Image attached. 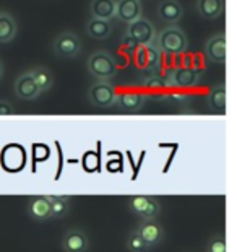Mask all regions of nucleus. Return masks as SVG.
Here are the masks:
<instances>
[{"mask_svg":"<svg viewBox=\"0 0 237 252\" xmlns=\"http://www.w3.org/2000/svg\"><path fill=\"white\" fill-rule=\"evenodd\" d=\"M153 44L161 51V54L180 56L188 49V37L179 26L169 25L156 34Z\"/></svg>","mask_w":237,"mask_h":252,"instance_id":"f257e3e1","label":"nucleus"},{"mask_svg":"<svg viewBox=\"0 0 237 252\" xmlns=\"http://www.w3.org/2000/svg\"><path fill=\"white\" fill-rule=\"evenodd\" d=\"M117 63L114 57L104 51H98L91 54L88 61V72L98 80H111L117 75Z\"/></svg>","mask_w":237,"mask_h":252,"instance_id":"f03ea898","label":"nucleus"},{"mask_svg":"<svg viewBox=\"0 0 237 252\" xmlns=\"http://www.w3.org/2000/svg\"><path fill=\"white\" fill-rule=\"evenodd\" d=\"M116 88L109 80H98L93 83L88 90V99L94 108L106 109L111 108L112 104H116Z\"/></svg>","mask_w":237,"mask_h":252,"instance_id":"7ed1b4c3","label":"nucleus"},{"mask_svg":"<svg viewBox=\"0 0 237 252\" xmlns=\"http://www.w3.org/2000/svg\"><path fill=\"white\" fill-rule=\"evenodd\" d=\"M128 208L142 220H156L161 215V203L151 195H133L128 200Z\"/></svg>","mask_w":237,"mask_h":252,"instance_id":"20e7f679","label":"nucleus"},{"mask_svg":"<svg viewBox=\"0 0 237 252\" xmlns=\"http://www.w3.org/2000/svg\"><path fill=\"white\" fill-rule=\"evenodd\" d=\"M202 78V70L193 67H176L169 72L168 78L164 80L166 85L176 88H192L197 87Z\"/></svg>","mask_w":237,"mask_h":252,"instance_id":"39448f33","label":"nucleus"},{"mask_svg":"<svg viewBox=\"0 0 237 252\" xmlns=\"http://www.w3.org/2000/svg\"><path fill=\"white\" fill-rule=\"evenodd\" d=\"M127 36H130L138 46L153 44L156 37V30L153 23L147 18H138L132 23H128Z\"/></svg>","mask_w":237,"mask_h":252,"instance_id":"423d86ee","label":"nucleus"},{"mask_svg":"<svg viewBox=\"0 0 237 252\" xmlns=\"http://www.w3.org/2000/svg\"><path fill=\"white\" fill-rule=\"evenodd\" d=\"M54 52L59 57L73 59L82 52V42H80L77 34L72 33V31H63L54 41Z\"/></svg>","mask_w":237,"mask_h":252,"instance_id":"0eeeda50","label":"nucleus"},{"mask_svg":"<svg viewBox=\"0 0 237 252\" xmlns=\"http://www.w3.org/2000/svg\"><path fill=\"white\" fill-rule=\"evenodd\" d=\"M137 233L143 239V243L148 246V249L158 246L164 239V229L156 220H143L138 224Z\"/></svg>","mask_w":237,"mask_h":252,"instance_id":"6e6552de","label":"nucleus"},{"mask_svg":"<svg viewBox=\"0 0 237 252\" xmlns=\"http://www.w3.org/2000/svg\"><path fill=\"white\" fill-rule=\"evenodd\" d=\"M89 248V239L83 229L72 228L63 234L62 249L63 252H86Z\"/></svg>","mask_w":237,"mask_h":252,"instance_id":"1a4fd4ad","label":"nucleus"},{"mask_svg":"<svg viewBox=\"0 0 237 252\" xmlns=\"http://www.w3.org/2000/svg\"><path fill=\"white\" fill-rule=\"evenodd\" d=\"M116 17L125 23L142 18V2L140 0H116Z\"/></svg>","mask_w":237,"mask_h":252,"instance_id":"9d476101","label":"nucleus"},{"mask_svg":"<svg viewBox=\"0 0 237 252\" xmlns=\"http://www.w3.org/2000/svg\"><path fill=\"white\" fill-rule=\"evenodd\" d=\"M205 56L213 63H224L226 62V36L216 34L209 37L205 44Z\"/></svg>","mask_w":237,"mask_h":252,"instance_id":"9b49d317","label":"nucleus"},{"mask_svg":"<svg viewBox=\"0 0 237 252\" xmlns=\"http://www.w3.org/2000/svg\"><path fill=\"white\" fill-rule=\"evenodd\" d=\"M15 93H17V96L20 99L33 101L41 94V91L36 87L33 77H31L30 73H23L17 80V83H15Z\"/></svg>","mask_w":237,"mask_h":252,"instance_id":"f8f14e48","label":"nucleus"},{"mask_svg":"<svg viewBox=\"0 0 237 252\" xmlns=\"http://www.w3.org/2000/svg\"><path fill=\"white\" fill-rule=\"evenodd\" d=\"M158 15L166 23L176 25L182 18V15H184V8H182V5L177 0H163L158 5Z\"/></svg>","mask_w":237,"mask_h":252,"instance_id":"ddd939ff","label":"nucleus"},{"mask_svg":"<svg viewBox=\"0 0 237 252\" xmlns=\"http://www.w3.org/2000/svg\"><path fill=\"white\" fill-rule=\"evenodd\" d=\"M28 215L36 221H46L51 218V205L44 195H36L28 203Z\"/></svg>","mask_w":237,"mask_h":252,"instance_id":"4468645a","label":"nucleus"},{"mask_svg":"<svg viewBox=\"0 0 237 252\" xmlns=\"http://www.w3.org/2000/svg\"><path fill=\"white\" fill-rule=\"evenodd\" d=\"M89 13L93 18L109 21L116 17V0H91Z\"/></svg>","mask_w":237,"mask_h":252,"instance_id":"2eb2a0df","label":"nucleus"},{"mask_svg":"<svg viewBox=\"0 0 237 252\" xmlns=\"http://www.w3.org/2000/svg\"><path fill=\"white\" fill-rule=\"evenodd\" d=\"M117 106L125 112H137L143 108L145 104V94L132 91V93H123L116 98Z\"/></svg>","mask_w":237,"mask_h":252,"instance_id":"dca6fc26","label":"nucleus"},{"mask_svg":"<svg viewBox=\"0 0 237 252\" xmlns=\"http://www.w3.org/2000/svg\"><path fill=\"white\" fill-rule=\"evenodd\" d=\"M197 10L202 18L214 20L223 13L224 2L223 0H197Z\"/></svg>","mask_w":237,"mask_h":252,"instance_id":"f3484780","label":"nucleus"},{"mask_svg":"<svg viewBox=\"0 0 237 252\" xmlns=\"http://www.w3.org/2000/svg\"><path fill=\"white\" fill-rule=\"evenodd\" d=\"M47 198L51 205V218H62L65 217L70 207H68V202H70V197L65 194H59V195H54V194H47L44 195Z\"/></svg>","mask_w":237,"mask_h":252,"instance_id":"a211bd4d","label":"nucleus"},{"mask_svg":"<svg viewBox=\"0 0 237 252\" xmlns=\"http://www.w3.org/2000/svg\"><path fill=\"white\" fill-rule=\"evenodd\" d=\"M112 33V26L109 21L106 20H98V18H91L86 25V34L94 39H106Z\"/></svg>","mask_w":237,"mask_h":252,"instance_id":"6ab92c4d","label":"nucleus"},{"mask_svg":"<svg viewBox=\"0 0 237 252\" xmlns=\"http://www.w3.org/2000/svg\"><path fill=\"white\" fill-rule=\"evenodd\" d=\"M28 73L33 77L36 87L39 88L41 93L51 90V87L54 85V77L47 67H34V68H31Z\"/></svg>","mask_w":237,"mask_h":252,"instance_id":"aec40b11","label":"nucleus"},{"mask_svg":"<svg viewBox=\"0 0 237 252\" xmlns=\"http://www.w3.org/2000/svg\"><path fill=\"white\" fill-rule=\"evenodd\" d=\"M18 25L12 15L0 13V42H8L17 36Z\"/></svg>","mask_w":237,"mask_h":252,"instance_id":"412c9836","label":"nucleus"},{"mask_svg":"<svg viewBox=\"0 0 237 252\" xmlns=\"http://www.w3.org/2000/svg\"><path fill=\"white\" fill-rule=\"evenodd\" d=\"M208 106L214 112H226V85H216L209 90Z\"/></svg>","mask_w":237,"mask_h":252,"instance_id":"4be33fe9","label":"nucleus"},{"mask_svg":"<svg viewBox=\"0 0 237 252\" xmlns=\"http://www.w3.org/2000/svg\"><path fill=\"white\" fill-rule=\"evenodd\" d=\"M163 63V57H161V51L154 44H147L145 46V68L143 70L156 72L161 68Z\"/></svg>","mask_w":237,"mask_h":252,"instance_id":"5701e85b","label":"nucleus"},{"mask_svg":"<svg viewBox=\"0 0 237 252\" xmlns=\"http://www.w3.org/2000/svg\"><path fill=\"white\" fill-rule=\"evenodd\" d=\"M125 246H127V251L128 252H147L148 251V246L145 244L143 239L138 236L137 229H133V231L128 234Z\"/></svg>","mask_w":237,"mask_h":252,"instance_id":"b1692460","label":"nucleus"},{"mask_svg":"<svg viewBox=\"0 0 237 252\" xmlns=\"http://www.w3.org/2000/svg\"><path fill=\"white\" fill-rule=\"evenodd\" d=\"M205 252H228V244H226L224 234H214L207 243Z\"/></svg>","mask_w":237,"mask_h":252,"instance_id":"393cba45","label":"nucleus"},{"mask_svg":"<svg viewBox=\"0 0 237 252\" xmlns=\"http://www.w3.org/2000/svg\"><path fill=\"white\" fill-rule=\"evenodd\" d=\"M135 63L138 68H145V46H137L135 47Z\"/></svg>","mask_w":237,"mask_h":252,"instance_id":"a878e982","label":"nucleus"},{"mask_svg":"<svg viewBox=\"0 0 237 252\" xmlns=\"http://www.w3.org/2000/svg\"><path fill=\"white\" fill-rule=\"evenodd\" d=\"M15 108L8 101H0V116H13Z\"/></svg>","mask_w":237,"mask_h":252,"instance_id":"bb28decb","label":"nucleus"},{"mask_svg":"<svg viewBox=\"0 0 237 252\" xmlns=\"http://www.w3.org/2000/svg\"><path fill=\"white\" fill-rule=\"evenodd\" d=\"M147 85L148 88H163L166 82H164V78H159V77H151V78H148L147 80Z\"/></svg>","mask_w":237,"mask_h":252,"instance_id":"cd10ccee","label":"nucleus"},{"mask_svg":"<svg viewBox=\"0 0 237 252\" xmlns=\"http://www.w3.org/2000/svg\"><path fill=\"white\" fill-rule=\"evenodd\" d=\"M122 44H123V46H125V47H128V49H135V47L138 46V44H137V42H135V41H133V39H132V37H130V36H127V34H125V36H123V39H122Z\"/></svg>","mask_w":237,"mask_h":252,"instance_id":"c85d7f7f","label":"nucleus"},{"mask_svg":"<svg viewBox=\"0 0 237 252\" xmlns=\"http://www.w3.org/2000/svg\"><path fill=\"white\" fill-rule=\"evenodd\" d=\"M2 73H3V65H2V62H0V77H2Z\"/></svg>","mask_w":237,"mask_h":252,"instance_id":"c756f323","label":"nucleus"}]
</instances>
